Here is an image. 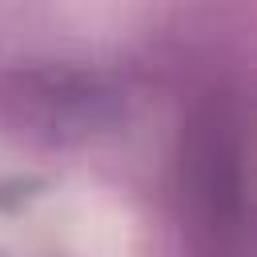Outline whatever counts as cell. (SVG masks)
<instances>
[{"mask_svg": "<svg viewBox=\"0 0 257 257\" xmlns=\"http://www.w3.org/2000/svg\"><path fill=\"white\" fill-rule=\"evenodd\" d=\"M72 241L88 257H120L124 253V217L104 201H84L72 213Z\"/></svg>", "mask_w": 257, "mask_h": 257, "instance_id": "6da1fadb", "label": "cell"}]
</instances>
